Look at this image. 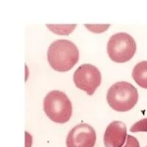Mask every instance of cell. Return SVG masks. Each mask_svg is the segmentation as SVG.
I'll list each match as a JSON object with an SVG mask.
<instances>
[{
    "label": "cell",
    "instance_id": "cell-8",
    "mask_svg": "<svg viewBox=\"0 0 147 147\" xmlns=\"http://www.w3.org/2000/svg\"><path fill=\"white\" fill-rule=\"evenodd\" d=\"M132 76L135 82L143 88L147 89V61L136 64L132 70Z\"/></svg>",
    "mask_w": 147,
    "mask_h": 147
},
{
    "label": "cell",
    "instance_id": "cell-3",
    "mask_svg": "<svg viewBox=\"0 0 147 147\" xmlns=\"http://www.w3.org/2000/svg\"><path fill=\"white\" fill-rule=\"evenodd\" d=\"M44 110L51 121L64 124L71 117L72 104L65 93L52 90L44 97Z\"/></svg>",
    "mask_w": 147,
    "mask_h": 147
},
{
    "label": "cell",
    "instance_id": "cell-12",
    "mask_svg": "<svg viewBox=\"0 0 147 147\" xmlns=\"http://www.w3.org/2000/svg\"><path fill=\"white\" fill-rule=\"evenodd\" d=\"M123 147H140V144L136 138L129 135L127 136V140Z\"/></svg>",
    "mask_w": 147,
    "mask_h": 147
},
{
    "label": "cell",
    "instance_id": "cell-2",
    "mask_svg": "<svg viewBox=\"0 0 147 147\" xmlns=\"http://www.w3.org/2000/svg\"><path fill=\"white\" fill-rule=\"evenodd\" d=\"M138 100V92L132 84L125 81L115 82L109 88L107 102L113 110L127 112L132 110Z\"/></svg>",
    "mask_w": 147,
    "mask_h": 147
},
{
    "label": "cell",
    "instance_id": "cell-6",
    "mask_svg": "<svg viewBox=\"0 0 147 147\" xmlns=\"http://www.w3.org/2000/svg\"><path fill=\"white\" fill-rule=\"evenodd\" d=\"M96 135L90 124L82 123L75 126L68 134L67 147H94Z\"/></svg>",
    "mask_w": 147,
    "mask_h": 147
},
{
    "label": "cell",
    "instance_id": "cell-11",
    "mask_svg": "<svg viewBox=\"0 0 147 147\" xmlns=\"http://www.w3.org/2000/svg\"><path fill=\"white\" fill-rule=\"evenodd\" d=\"M130 131L132 132H147V118L141 119L135 123L131 127Z\"/></svg>",
    "mask_w": 147,
    "mask_h": 147
},
{
    "label": "cell",
    "instance_id": "cell-1",
    "mask_svg": "<svg viewBox=\"0 0 147 147\" xmlns=\"http://www.w3.org/2000/svg\"><path fill=\"white\" fill-rule=\"evenodd\" d=\"M80 52L73 42L65 39L54 41L47 51L48 62L55 71L66 72L77 63Z\"/></svg>",
    "mask_w": 147,
    "mask_h": 147
},
{
    "label": "cell",
    "instance_id": "cell-7",
    "mask_svg": "<svg viewBox=\"0 0 147 147\" xmlns=\"http://www.w3.org/2000/svg\"><path fill=\"white\" fill-rule=\"evenodd\" d=\"M127 127L119 121L111 122L104 135L105 147H122L127 140Z\"/></svg>",
    "mask_w": 147,
    "mask_h": 147
},
{
    "label": "cell",
    "instance_id": "cell-10",
    "mask_svg": "<svg viewBox=\"0 0 147 147\" xmlns=\"http://www.w3.org/2000/svg\"><path fill=\"white\" fill-rule=\"evenodd\" d=\"M85 27L94 33H102L105 32L106 30L110 27V24H85Z\"/></svg>",
    "mask_w": 147,
    "mask_h": 147
},
{
    "label": "cell",
    "instance_id": "cell-5",
    "mask_svg": "<svg viewBox=\"0 0 147 147\" xmlns=\"http://www.w3.org/2000/svg\"><path fill=\"white\" fill-rule=\"evenodd\" d=\"M76 87L91 96L101 85L102 75L98 68L91 64H82L76 69L73 76Z\"/></svg>",
    "mask_w": 147,
    "mask_h": 147
},
{
    "label": "cell",
    "instance_id": "cell-4",
    "mask_svg": "<svg viewBox=\"0 0 147 147\" xmlns=\"http://www.w3.org/2000/svg\"><path fill=\"white\" fill-rule=\"evenodd\" d=\"M136 43L129 34L118 32L110 37L107 46L109 57L113 62L123 63L133 57L136 52Z\"/></svg>",
    "mask_w": 147,
    "mask_h": 147
},
{
    "label": "cell",
    "instance_id": "cell-13",
    "mask_svg": "<svg viewBox=\"0 0 147 147\" xmlns=\"http://www.w3.org/2000/svg\"><path fill=\"white\" fill-rule=\"evenodd\" d=\"M146 147H147V146H146Z\"/></svg>",
    "mask_w": 147,
    "mask_h": 147
},
{
    "label": "cell",
    "instance_id": "cell-9",
    "mask_svg": "<svg viewBox=\"0 0 147 147\" xmlns=\"http://www.w3.org/2000/svg\"><path fill=\"white\" fill-rule=\"evenodd\" d=\"M51 32L58 35H69L73 32L77 24H50L46 25Z\"/></svg>",
    "mask_w": 147,
    "mask_h": 147
}]
</instances>
